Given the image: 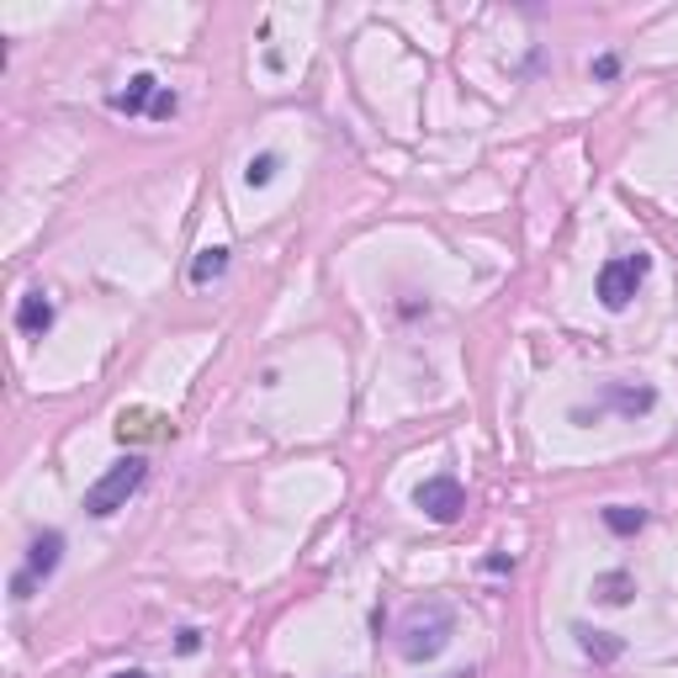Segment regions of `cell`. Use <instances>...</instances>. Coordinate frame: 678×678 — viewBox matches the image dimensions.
I'll return each mask as SVG.
<instances>
[{
	"label": "cell",
	"mask_w": 678,
	"mask_h": 678,
	"mask_svg": "<svg viewBox=\"0 0 678 678\" xmlns=\"http://www.w3.org/2000/svg\"><path fill=\"white\" fill-rule=\"evenodd\" d=\"M271 175H276V155H255L249 170H244V181H249V186H266Z\"/></svg>",
	"instance_id": "obj_13"
},
{
	"label": "cell",
	"mask_w": 678,
	"mask_h": 678,
	"mask_svg": "<svg viewBox=\"0 0 678 678\" xmlns=\"http://www.w3.org/2000/svg\"><path fill=\"white\" fill-rule=\"evenodd\" d=\"M118 678H149V674H138V668H127V674H118Z\"/></svg>",
	"instance_id": "obj_15"
},
{
	"label": "cell",
	"mask_w": 678,
	"mask_h": 678,
	"mask_svg": "<svg viewBox=\"0 0 678 678\" xmlns=\"http://www.w3.org/2000/svg\"><path fill=\"white\" fill-rule=\"evenodd\" d=\"M155 96H160V81H155V75H133V81H127V90H118V96H112V107L133 118V112L155 107Z\"/></svg>",
	"instance_id": "obj_6"
},
{
	"label": "cell",
	"mask_w": 678,
	"mask_h": 678,
	"mask_svg": "<svg viewBox=\"0 0 678 678\" xmlns=\"http://www.w3.org/2000/svg\"><path fill=\"white\" fill-rule=\"evenodd\" d=\"M48 323H53V303H48L42 292H27V297H22V308H16V329L38 340Z\"/></svg>",
	"instance_id": "obj_7"
},
{
	"label": "cell",
	"mask_w": 678,
	"mask_h": 678,
	"mask_svg": "<svg viewBox=\"0 0 678 678\" xmlns=\"http://www.w3.org/2000/svg\"><path fill=\"white\" fill-rule=\"evenodd\" d=\"M578 641H583V652H589V657H599V663H615V657H620V641L604 637V631H589V626H578Z\"/></svg>",
	"instance_id": "obj_11"
},
{
	"label": "cell",
	"mask_w": 678,
	"mask_h": 678,
	"mask_svg": "<svg viewBox=\"0 0 678 678\" xmlns=\"http://www.w3.org/2000/svg\"><path fill=\"white\" fill-rule=\"evenodd\" d=\"M223 271H229V249H223V244H212V249H201V255H197L192 281H197V286H207V281H218Z\"/></svg>",
	"instance_id": "obj_9"
},
{
	"label": "cell",
	"mask_w": 678,
	"mask_h": 678,
	"mask_svg": "<svg viewBox=\"0 0 678 678\" xmlns=\"http://www.w3.org/2000/svg\"><path fill=\"white\" fill-rule=\"evenodd\" d=\"M59 552H64V535H59V530H42L38 541H33V552H27V572L11 583V589H16V599H27V589L59 567Z\"/></svg>",
	"instance_id": "obj_5"
},
{
	"label": "cell",
	"mask_w": 678,
	"mask_h": 678,
	"mask_svg": "<svg viewBox=\"0 0 678 678\" xmlns=\"http://www.w3.org/2000/svg\"><path fill=\"white\" fill-rule=\"evenodd\" d=\"M646 255H626V260H609L604 271H599V303L609 308V313H620L631 297H637V286H641V276H646Z\"/></svg>",
	"instance_id": "obj_3"
},
{
	"label": "cell",
	"mask_w": 678,
	"mask_h": 678,
	"mask_svg": "<svg viewBox=\"0 0 678 678\" xmlns=\"http://www.w3.org/2000/svg\"><path fill=\"white\" fill-rule=\"evenodd\" d=\"M149 112H155V118H175V90H160Z\"/></svg>",
	"instance_id": "obj_14"
},
{
	"label": "cell",
	"mask_w": 678,
	"mask_h": 678,
	"mask_svg": "<svg viewBox=\"0 0 678 678\" xmlns=\"http://www.w3.org/2000/svg\"><path fill=\"white\" fill-rule=\"evenodd\" d=\"M118 435L122 440H144V435H170V430H164L160 414H144V408H133V414H122V419H118Z\"/></svg>",
	"instance_id": "obj_8"
},
{
	"label": "cell",
	"mask_w": 678,
	"mask_h": 678,
	"mask_svg": "<svg viewBox=\"0 0 678 678\" xmlns=\"http://www.w3.org/2000/svg\"><path fill=\"white\" fill-rule=\"evenodd\" d=\"M414 504L435 519V525H451V519H461V509H467V493H461V482L451 478V472H440V478L414 488Z\"/></svg>",
	"instance_id": "obj_4"
},
{
	"label": "cell",
	"mask_w": 678,
	"mask_h": 678,
	"mask_svg": "<svg viewBox=\"0 0 678 678\" xmlns=\"http://www.w3.org/2000/svg\"><path fill=\"white\" fill-rule=\"evenodd\" d=\"M604 525H609L615 535H637L641 525H646V509H631V504H609V509H604Z\"/></svg>",
	"instance_id": "obj_10"
},
{
	"label": "cell",
	"mask_w": 678,
	"mask_h": 678,
	"mask_svg": "<svg viewBox=\"0 0 678 678\" xmlns=\"http://www.w3.org/2000/svg\"><path fill=\"white\" fill-rule=\"evenodd\" d=\"M144 472H149L144 456H122V461H112L107 478H96L85 488V515L107 519V515H118V509H127V498L144 488Z\"/></svg>",
	"instance_id": "obj_2"
},
{
	"label": "cell",
	"mask_w": 678,
	"mask_h": 678,
	"mask_svg": "<svg viewBox=\"0 0 678 678\" xmlns=\"http://www.w3.org/2000/svg\"><path fill=\"white\" fill-rule=\"evenodd\" d=\"M599 594H604V604H626V599H631V578H626V572H609V578L599 583Z\"/></svg>",
	"instance_id": "obj_12"
},
{
	"label": "cell",
	"mask_w": 678,
	"mask_h": 678,
	"mask_svg": "<svg viewBox=\"0 0 678 678\" xmlns=\"http://www.w3.org/2000/svg\"><path fill=\"white\" fill-rule=\"evenodd\" d=\"M451 631H456V620H451V609H445V604H435V599H430V604H414V609H408V620H403L398 652L408 657V663H430V657L445 652Z\"/></svg>",
	"instance_id": "obj_1"
}]
</instances>
